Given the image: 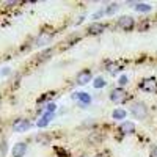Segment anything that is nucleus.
Instances as JSON below:
<instances>
[{"label":"nucleus","mask_w":157,"mask_h":157,"mask_svg":"<svg viewBox=\"0 0 157 157\" xmlns=\"http://www.w3.org/2000/svg\"><path fill=\"white\" fill-rule=\"evenodd\" d=\"M30 127V123H29V120H16L14 121V124H13V129L16 130V132H25Z\"/></svg>","instance_id":"obj_5"},{"label":"nucleus","mask_w":157,"mask_h":157,"mask_svg":"<svg viewBox=\"0 0 157 157\" xmlns=\"http://www.w3.org/2000/svg\"><path fill=\"white\" fill-rule=\"evenodd\" d=\"M52 116H54V113H49V112H46L41 118H39V120H38V127H46L47 124H49V121L52 120Z\"/></svg>","instance_id":"obj_10"},{"label":"nucleus","mask_w":157,"mask_h":157,"mask_svg":"<svg viewBox=\"0 0 157 157\" xmlns=\"http://www.w3.org/2000/svg\"><path fill=\"white\" fill-rule=\"evenodd\" d=\"M105 83H107V82H105V80H104V78H102V77H98V78H96V80L93 82V86L99 90V88H104V86H105Z\"/></svg>","instance_id":"obj_15"},{"label":"nucleus","mask_w":157,"mask_h":157,"mask_svg":"<svg viewBox=\"0 0 157 157\" xmlns=\"http://www.w3.org/2000/svg\"><path fill=\"white\" fill-rule=\"evenodd\" d=\"M151 157H157V146L152 148V151H151Z\"/></svg>","instance_id":"obj_20"},{"label":"nucleus","mask_w":157,"mask_h":157,"mask_svg":"<svg viewBox=\"0 0 157 157\" xmlns=\"http://www.w3.org/2000/svg\"><path fill=\"white\" fill-rule=\"evenodd\" d=\"M135 10L138 13H148V11H151V6L148 3H135Z\"/></svg>","instance_id":"obj_14"},{"label":"nucleus","mask_w":157,"mask_h":157,"mask_svg":"<svg viewBox=\"0 0 157 157\" xmlns=\"http://www.w3.org/2000/svg\"><path fill=\"white\" fill-rule=\"evenodd\" d=\"M110 99L115 104H123L127 99V93L123 88H115V90H112V93H110Z\"/></svg>","instance_id":"obj_2"},{"label":"nucleus","mask_w":157,"mask_h":157,"mask_svg":"<svg viewBox=\"0 0 157 157\" xmlns=\"http://www.w3.org/2000/svg\"><path fill=\"white\" fill-rule=\"evenodd\" d=\"M116 10H118V5H116V3H112L107 10H102V11H104V14H113Z\"/></svg>","instance_id":"obj_16"},{"label":"nucleus","mask_w":157,"mask_h":157,"mask_svg":"<svg viewBox=\"0 0 157 157\" xmlns=\"http://www.w3.org/2000/svg\"><path fill=\"white\" fill-rule=\"evenodd\" d=\"M91 77H93V74H91L90 69H83L77 74V83L78 85H86L88 82H91Z\"/></svg>","instance_id":"obj_4"},{"label":"nucleus","mask_w":157,"mask_h":157,"mask_svg":"<svg viewBox=\"0 0 157 157\" xmlns=\"http://www.w3.org/2000/svg\"><path fill=\"white\" fill-rule=\"evenodd\" d=\"M2 74H5V75H6V74H10V68H5V71H3Z\"/></svg>","instance_id":"obj_21"},{"label":"nucleus","mask_w":157,"mask_h":157,"mask_svg":"<svg viewBox=\"0 0 157 157\" xmlns=\"http://www.w3.org/2000/svg\"><path fill=\"white\" fill-rule=\"evenodd\" d=\"M27 152V145L25 143H17L13 146V157H24Z\"/></svg>","instance_id":"obj_7"},{"label":"nucleus","mask_w":157,"mask_h":157,"mask_svg":"<svg viewBox=\"0 0 157 157\" xmlns=\"http://www.w3.org/2000/svg\"><path fill=\"white\" fill-rule=\"evenodd\" d=\"M104 30H105V25L101 24V22H93V24L88 27V32H90L91 35H99V33H102Z\"/></svg>","instance_id":"obj_8"},{"label":"nucleus","mask_w":157,"mask_h":157,"mask_svg":"<svg viewBox=\"0 0 157 157\" xmlns=\"http://www.w3.org/2000/svg\"><path fill=\"white\" fill-rule=\"evenodd\" d=\"M127 80H129L127 75H121V77H120V80H118V83H120L121 86H124V85H127V83H129Z\"/></svg>","instance_id":"obj_17"},{"label":"nucleus","mask_w":157,"mask_h":157,"mask_svg":"<svg viewBox=\"0 0 157 157\" xmlns=\"http://www.w3.org/2000/svg\"><path fill=\"white\" fill-rule=\"evenodd\" d=\"M140 88L145 90V91H154L157 88V80L155 78H145V80L140 83Z\"/></svg>","instance_id":"obj_6"},{"label":"nucleus","mask_w":157,"mask_h":157,"mask_svg":"<svg viewBox=\"0 0 157 157\" xmlns=\"http://www.w3.org/2000/svg\"><path fill=\"white\" fill-rule=\"evenodd\" d=\"M55 109H57L55 104H47V107H46V110H47L49 113H54V112H55Z\"/></svg>","instance_id":"obj_19"},{"label":"nucleus","mask_w":157,"mask_h":157,"mask_svg":"<svg viewBox=\"0 0 157 157\" xmlns=\"http://www.w3.org/2000/svg\"><path fill=\"white\" fill-rule=\"evenodd\" d=\"M107 68H109V71H110V72H115V71H120V66H118V64H113V63H110V64H109Z\"/></svg>","instance_id":"obj_18"},{"label":"nucleus","mask_w":157,"mask_h":157,"mask_svg":"<svg viewBox=\"0 0 157 157\" xmlns=\"http://www.w3.org/2000/svg\"><path fill=\"white\" fill-rule=\"evenodd\" d=\"M50 35L49 33H41L38 36V39H36V46H44V44H47L49 41H50Z\"/></svg>","instance_id":"obj_11"},{"label":"nucleus","mask_w":157,"mask_h":157,"mask_svg":"<svg viewBox=\"0 0 157 157\" xmlns=\"http://www.w3.org/2000/svg\"><path fill=\"white\" fill-rule=\"evenodd\" d=\"M112 116H113V120H124V118H126V110L116 109V110H113Z\"/></svg>","instance_id":"obj_13"},{"label":"nucleus","mask_w":157,"mask_h":157,"mask_svg":"<svg viewBox=\"0 0 157 157\" xmlns=\"http://www.w3.org/2000/svg\"><path fill=\"white\" fill-rule=\"evenodd\" d=\"M96 157H104V155H96Z\"/></svg>","instance_id":"obj_22"},{"label":"nucleus","mask_w":157,"mask_h":157,"mask_svg":"<svg viewBox=\"0 0 157 157\" xmlns=\"http://www.w3.org/2000/svg\"><path fill=\"white\" fill-rule=\"evenodd\" d=\"M74 98H78V101H80L83 105H86V104H90L91 102V96L90 94H86V93H75L74 94Z\"/></svg>","instance_id":"obj_12"},{"label":"nucleus","mask_w":157,"mask_h":157,"mask_svg":"<svg viewBox=\"0 0 157 157\" xmlns=\"http://www.w3.org/2000/svg\"><path fill=\"white\" fill-rule=\"evenodd\" d=\"M130 113H132L137 120H145L148 116V107L143 102H135L132 107H130Z\"/></svg>","instance_id":"obj_1"},{"label":"nucleus","mask_w":157,"mask_h":157,"mask_svg":"<svg viewBox=\"0 0 157 157\" xmlns=\"http://www.w3.org/2000/svg\"><path fill=\"white\" fill-rule=\"evenodd\" d=\"M120 130L123 134H134L135 132V124L130 123V121H124L121 126H120Z\"/></svg>","instance_id":"obj_9"},{"label":"nucleus","mask_w":157,"mask_h":157,"mask_svg":"<svg viewBox=\"0 0 157 157\" xmlns=\"http://www.w3.org/2000/svg\"><path fill=\"white\" fill-rule=\"evenodd\" d=\"M118 25L123 29V30H132L134 25H135V19L132 16H121L120 19H118Z\"/></svg>","instance_id":"obj_3"}]
</instances>
